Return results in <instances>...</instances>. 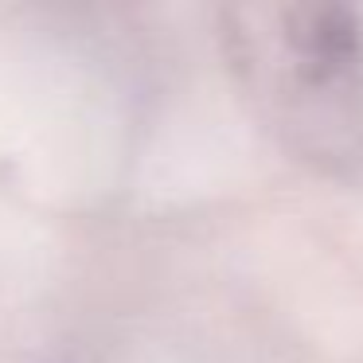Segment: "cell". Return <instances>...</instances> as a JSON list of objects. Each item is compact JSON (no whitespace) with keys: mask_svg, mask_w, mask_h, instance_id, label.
<instances>
[{"mask_svg":"<svg viewBox=\"0 0 363 363\" xmlns=\"http://www.w3.org/2000/svg\"><path fill=\"white\" fill-rule=\"evenodd\" d=\"M223 43L262 125L332 180L363 176V24L328 0L238 4Z\"/></svg>","mask_w":363,"mask_h":363,"instance_id":"1","label":"cell"}]
</instances>
